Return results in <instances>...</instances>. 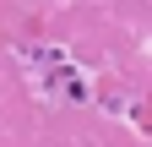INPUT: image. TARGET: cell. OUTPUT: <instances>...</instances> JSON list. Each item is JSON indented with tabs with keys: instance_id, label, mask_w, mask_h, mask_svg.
<instances>
[{
	"instance_id": "1",
	"label": "cell",
	"mask_w": 152,
	"mask_h": 147,
	"mask_svg": "<svg viewBox=\"0 0 152 147\" xmlns=\"http://www.w3.org/2000/svg\"><path fill=\"white\" fill-rule=\"evenodd\" d=\"M54 76H60V82H54V87H60L65 98H82V93H87V82L76 76V71H54Z\"/></svg>"
}]
</instances>
